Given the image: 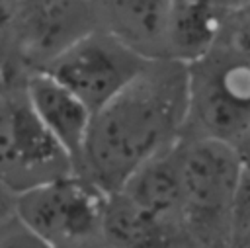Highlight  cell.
Masks as SVG:
<instances>
[{"label": "cell", "mask_w": 250, "mask_h": 248, "mask_svg": "<svg viewBox=\"0 0 250 248\" xmlns=\"http://www.w3.org/2000/svg\"><path fill=\"white\" fill-rule=\"evenodd\" d=\"M242 168H244V174L250 178V154L242 156Z\"/></svg>", "instance_id": "d6986e66"}, {"label": "cell", "mask_w": 250, "mask_h": 248, "mask_svg": "<svg viewBox=\"0 0 250 248\" xmlns=\"http://www.w3.org/2000/svg\"><path fill=\"white\" fill-rule=\"evenodd\" d=\"M174 154L189 236H211L221 227L230 230V211L242 180L240 150L211 139L182 137Z\"/></svg>", "instance_id": "3957f363"}, {"label": "cell", "mask_w": 250, "mask_h": 248, "mask_svg": "<svg viewBox=\"0 0 250 248\" xmlns=\"http://www.w3.org/2000/svg\"><path fill=\"white\" fill-rule=\"evenodd\" d=\"M172 0H94L102 29L146 59H168L166 35Z\"/></svg>", "instance_id": "9c48e42d"}, {"label": "cell", "mask_w": 250, "mask_h": 248, "mask_svg": "<svg viewBox=\"0 0 250 248\" xmlns=\"http://www.w3.org/2000/svg\"><path fill=\"white\" fill-rule=\"evenodd\" d=\"M23 92L37 119L66 150L76 168L92 123V111L70 90L39 68L23 76Z\"/></svg>", "instance_id": "ba28073f"}, {"label": "cell", "mask_w": 250, "mask_h": 248, "mask_svg": "<svg viewBox=\"0 0 250 248\" xmlns=\"http://www.w3.org/2000/svg\"><path fill=\"white\" fill-rule=\"evenodd\" d=\"M240 154H242V156H246V154H250V137H248V141H246V145L242 146V150H240Z\"/></svg>", "instance_id": "44dd1931"}, {"label": "cell", "mask_w": 250, "mask_h": 248, "mask_svg": "<svg viewBox=\"0 0 250 248\" xmlns=\"http://www.w3.org/2000/svg\"><path fill=\"white\" fill-rule=\"evenodd\" d=\"M107 193L80 174H70L18 197V219L53 248H78L100 240Z\"/></svg>", "instance_id": "8992f818"}, {"label": "cell", "mask_w": 250, "mask_h": 248, "mask_svg": "<svg viewBox=\"0 0 250 248\" xmlns=\"http://www.w3.org/2000/svg\"><path fill=\"white\" fill-rule=\"evenodd\" d=\"M18 197L20 193L0 180V227L8 225L18 217Z\"/></svg>", "instance_id": "9a60e30c"}, {"label": "cell", "mask_w": 250, "mask_h": 248, "mask_svg": "<svg viewBox=\"0 0 250 248\" xmlns=\"http://www.w3.org/2000/svg\"><path fill=\"white\" fill-rule=\"evenodd\" d=\"M8 84V76H6V72H4V66H2V62H0V92L4 90V86Z\"/></svg>", "instance_id": "ffe728a7"}, {"label": "cell", "mask_w": 250, "mask_h": 248, "mask_svg": "<svg viewBox=\"0 0 250 248\" xmlns=\"http://www.w3.org/2000/svg\"><path fill=\"white\" fill-rule=\"evenodd\" d=\"M246 4H250V0H238V4H236V8H238V6H246Z\"/></svg>", "instance_id": "7402d4cb"}, {"label": "cell", "mask_w": 250, "mask_h": 248, "mask_svg": "<svg viewBox=\"0 0 250 248\" xmlns=\"http://www.w3.org/2000/svg\"><path fill=\"white\" fill-rule=\"evenodd\" d=\"M0 248H53L39 234L27 228L18 217L0 227Z\"/></svg>", "instance_id": "5bb4252c"}, {"label": "cell", "mask_w": 250, "mask_h": 248, "mask_svg": "<svg viewBox=\"0 0 250 248\" xmlns=\"http://www.w3.org/2000/svg\"><path fill=\"white\" fill-rule=\"evenodd\" d=\"M150 61L109 31L98 27L39 70H45L70 90L94 115L135 82Z\"/></svg>", "instance_id": "5b68a950"}, {"label": "cell", "mask_w": 250, "mask_h": 248, "mask_svg": "<svg viewBox=\"0 0 250 248\" xmlns=\"http://www.w3.org/2000/svg\"><path fill=\"white\" fill-rule=\"evenodd\" d=\"M217 10H221L223 14H229L230 10H234L236 8V4H238V0H209Z\"/></svg>", "instance_id": "e0dca14e"}, {"label": "cell", "mask_w": 250, "mask_h": 248, "mask_svg": "<svg viewBox=\"0 0 250 248\" xmlns=\"http://www.w3.org/2000/svg\"><path fill=\"white\" fill-rule=\"evenodd\" d=\"M182 137L211 139L238 150L250 137V62L221 43L188 64V117Z\"/></svg>", "instance_id": "7a4b0ae2"}, {"label": "cell", "mask_w": 250, "mask_h": 248, "mask_svg": "<svg viewBox=\"0 0 250 248\" xmlns=\"http://www.w3.org/2000/svg\"><path fill=\"white\" fill-rule=\"evenodd\" d=\"M102 236L113 248H193L184 227L146 215L119 191L107 195Z\"/></svg>", "instance_id": "30bf717a"}, {"label": "cell", "mask_w": 250, "mask_h": 248, "mask_svg": "<svg viewBox=\"0 0 250 248\" xmlns=\"http://www.w3.org/2000/svg\"><path fill=\"white\" fill-rule=\"evenodd\" d=\"M78 248H113V246H109L104 238H100V240H94V242H88V244H84V246H78Z\"/></svg>", "instance_id": "ac0fdd59"}, {"label": "cell", "mask_w": 250, "mask_h": 248, "mask_svg": "<svg viewBox=\"0 0 250 248\" xmlns=\"http://www.w3.org/2000/svg\"><path fill=\"white\" fill-rule=\"evenodd\" d=\"M225 16L207 2L172 0L166 35L168 59L191 64L205 57L219 39Z\"/></svg>", "instance_id": "7c38bea8"}, {"label": "cell", "mask_w": 250, "mask_h": 248, "mask_svg": "<svg viewBox=\"0 0 250 248\" xmlns=\"http://www.w3.org/2000/svg\"><path fill=\"white\" fill-rule=\"evenodd\" d=\"M188 117V64L152 59L92 115L76 174L111 195L148 160L172 150Z\"/></svg>", "instance_id": "6da1fadb"}, {"label": "cell", "mask_w": 250, "mask_h": 248, "mask_svg": "<svg viewBox=\"0 0 250 248\" xmlns=\"http://www.w3.org/2000/svg\"><path fill=\"white\" fill-rule=\"evenodd\" d=\"M21 0H0V45L6 35V31L12 27V21L18 14Z\"/></svg>", "instance_id": "2e32d148"}, {"label": "cell", "mask_w": 250, "mask_h": 248, "mask_svg": "<svg viewBox=\"0 0 250 248\" xmlns=\"http://www.w3.org/2000/svg\"><path fill=\"white\" fill-rule=\"evenodd\" d=\"M217 43L250 62V4L238 6L225 16Z\"/></svg>", "instance_id": "4fadbf2b"}, {"label": "cell", "mask_w": 250, "mask_h": 248, "mask_svg": "<svg viewBox=\"0 0 250 248\" xmlns=\"http://www.w3.org/2000/svg\"><path fill=\"white\" fill-rule=\"evenodd\" d=\"M174 148L143 164L123 184L119 193L125 195L135 207H139L146 215L162 223L180 225L186 228Z\"/></svg>", "instance_id": "8fae6325"}, {"label": "cell", "mask_w": 250, "mask_h": 248, "mask_svg": "<svg viewBox=\"0 0 250 248\" xmlns=\"http://www.w3.org/2000/svg\"><path fill=\"white\" fill-rule=\"evenodd\" d=\"M74 162L33 113L23 80L0 92V180L18 193L74 174Z\"/></svg>", "instance_id": "277c9868"}, {"label": "cell", "mask_w": 250, "mask_h": 248, "mask_svg": "<svg viewBox=\"0 0 250 248\" xmlns=\"http://www.w3.org/2000/svg\"><path fill=\"white\" fill-rule=\"evenodd\" d=\"M12 25L20 51L35 70L98 29V16L94 0H21Z\"/></svg>", "instance_id": "52a82bcc"}]
</instances>
